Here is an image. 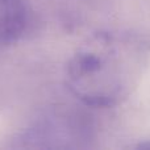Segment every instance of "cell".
I'll return each mask as SVG.
<instances>
[{
    "instance_id": "1",
    "label": "cell",
    "mask_w": 150,
    "mask_h": 150,
    "mask_svg": "<svg viewBox=\"0 0 150 150\" xmlns=\"http://www.w3.org/2000/svg\"><path fill=\"white\" fill-rule=\"evenodd\" d=\"M86 50L73 59L71 88L87 104L107 107L120 101L138 82L148 61L149 44L138 34H122Z\"/></svg>"
},
{
    "instance_id": "2",
    "label": "cell",
    "mask_w": 150,
    "mask_h": 150,
    "mask_svg": "<svg viewBox=\"0 0 150 150\" xmlns=\"http://www.w3.org/2000/svg\"><path fill=\"white\" fill-rule=\"evenodd\" d=\"M80 127L74 116L53 111L34 120L15 138L16 148H74L80 140Z\"/></svg>"
},
{
    "instance_id": "3",
    "label": "cell",
    "mask_w": 150,
    "mask_h": 150,
    "mask_svg": "<svg viewBox=\"0 0 150 150\" xmlns=\"http://www.w3.org/2000/svg\"><path fill=\"white\" fill-rule=\"evenodd\" d=\"M28 25L25 0H0V46L15 44Z\"/></svg>"
}]
</instances>
